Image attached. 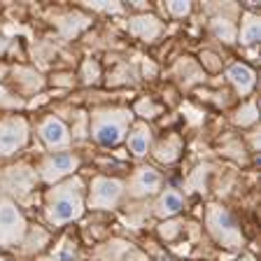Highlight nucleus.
<instances>
[{
	"instance_id": "f257e3e1",
	"label": "nucleus",
	"mask_w": 261,
	"mask_h": 261,
	"mask_svg": "<svg viewBox=\"0 0 261 261\" xmlns=\"http://www.w3.org/2000/svg\"><path fill=\"white\" fill-rule=\"evenodd\" d=\"M84 212V185L80 177H68L47 191V219L51 226L75 222Z\"/></svg>"
},
{
	"instance_id": "f03ea898",
	"label": "nucleus",
	"mask_w": 261,
	"mask_h": 261,
	"mask_svg": "<svg viewBox=\"0 0 261 261\" xmlns=\"http://www.w3.org/2000/svg\"><path fill=\"white\" fill-rule=\"evenodd\" d=\"M133 121V112L126 108H103L91 117V136L98 145L117 147L126 140Z\"/></svg>"
},
{
	"instance_id": "7ed1b4c3",
	"label": "nucleus",
	"mask_w": 261,
	"mask_h": 261,
	"mask_svg": "<svg viewBox=\"0 0 261 261\" xmlns=\"http://www.w3.org/2000/svg\"><path fill=\"white\" fill-rule=\"evenodd\" d=\"M205 224H207V231H210L212 238L217 240L219 245L228 247V250H240L245 245L243 231H240L238 222H236V217L224 205H217V203L207 205Z\"/></svg>"
},
{
	"instance_id": "20e7f679",
	"label": "nucleus",
	"mask_w": 261,
	"mask_h": 261,
	"mask_svg": "<svg viewBox=\"0 0 261 261\" xmlns=\"http://www.w3.org/2000/svg\"><path fill=\"white\" fill-rule=\"evenodd\" d=\"M26 236V219L12 198H0V247L19 245Z\"/></svg>"
},
{
	"instance_id": "39448f33",
	"label": "nucleus",
	"mask_w": 261,
	"mask_h": 261,
	"mask_svg": "<svg viewBox=\"0 0 261 261\" xmlns=\"http://www.w3.org/2000/svg\"><path fill=\"white\" fill-rule=\"evenodd\" d=\"M80 168V156L72 152H59V154H49L40 163V177L47 185H59L63 179H68L75 170Z\"/></svg>"
},
{
	"instance_id": "423d86ee",
	"label": "nucleus",
	"mask_w": 261,
	"mask_h": 261,
	"mask_svg": "<svg viewBox=\"0 0 261 261\" xmlns=\"http://www.w3.org/2000/svg\"><path fill=\"white\" fill-rule=\"evenodd\" d=\"M126 185L117 177H96L91 182V191H89V207L93 210H110L121 201Z\"/></svg>"
},
{
	"instance_id": "0eeeda50",
	"label": "nucleus",
	"mask_w": 261,
	"mask_h": 261,
	"mask_svg": "<svg viewBox=\"0 0 261 261\" xmlns=\"http://www.w3.org/2000/svg\"><path fill=\"white\" fill-rule=\"evenodd\" d=\"M28 142V121L23 117L0 119V156L19 152Z\"/></svg>"
},
{
	"instance_id": "6e6552de",
	"label": "nucleus",
	"mask_w": 261,
	"mask_h": 261,
	"mask_svg": "<svg viewBox=\"0 0 261 261\" xmlns=\"http://www.w3.org/2000/svg\"><path fill=\"white\" fill-rule=\"evenodd\" d=\"M163 185V177L149 166H140L136 173L130 175L128 185L124 191H128V196L133 198H147V196H154Z\"/></svg>"
},
{
	"instance_id": "1a4fd4ad",
	"label": "nucleus",
	"mask_w": 261,
	"mask_h": 261,
	"mask_svg": "<svg viewBox=\"0 0 261 261\" xmlns=\"http://www.w3.org/2000/svg\"><path fill=\"white\" fill-rule=\"evenodd\" d=\"M33 182H35V170L28 168V166H12V168H5V175L0 179V189L5 187V191L16 196H26L31 191Z\"/></svg>"
},
{
	"instance_id": "9d476101",
	"label": "nucleus",
	"mask_w": 261,
	"mask_h": 261,
	"mask_svg": "<svg viewBox=\"0 0 261 261\" xmlns=\"http://www.w3.org/2000/svg\"><path fill=\"white\" fill-rule=\"evenodd\" d=\"M40 138L49 149H68L70 147V130L59 117H47L40 124Z\"/></svg>"
},
{
	"instance_id": "9b49d317",
	"label": "nucleus",
	"mask_w": 261,
	"mask_h": 261,
	"mask_svg": "<svg viewBox=\"0 0 261 261\" xmlns=\"http://www.w3.org/2000/svg\"><path fill=\"white\" fill-rule=\"evenodd\" d=\"M128 31H130V35H136V38L145 40V42H152V40H156L161 35L163 26L154 14H138L130 19Z\"/></svg>"
},
{
	"instance_id": "f8f14e48",
	"label": "nucleus",
	"mask_w": 261,
	"mask_h": 261,
	"mask_svg": "<svg viewBox=\"0 0 261 261\" xmlns=\"http://www.w3.org/2000/svg\"><path fill=\"white\" fill-rule=\"evenodd\" d=\"M182 207H185V196L179 194L177 189H163L159 194L156 203H154V215L168 219V217H175Z\"/></svg>"
},
{
	"instance_id": "ddd939ff",
	"label": "nucleus",
	"mask_w": 261,
	"mask_h": 261,
	"mask_svg": "<svg viewBox=\"0 0 261 261\" xmlns=\"http://www.w3.org/2000/svg\"><path fill=\"white\" fill-rule=\"evenodd\" d=\"M226 77L231 80V84L236 87V91L240 93V96H247V93L254 89V70H252L250 65H245V63H233V65H228V70H226Z\"/></svg>"
},
{
	"instance_id": "4468645a",
	"label": "nucleus",
	"mask_w": 261,
	"mask_h": 261,
	"mask_svg": "<svg viewBox=\"0 0 261 261\" xmlns=\"http://www.w3.org/2000/svg\"><path fill=\"white\" fill-rule=\"evenodd\" d=\"M128 149L133 156H145L152 149V128L147 124H136L128 133Z\"/></svg>"
},
{
	"instance_id": "2eb2a0df",
	"label": "nucleus",
	"mask_w": 261,
	"mask_h": 261,
	"mask_svg": "<svg viewBox=\"0 0 261 261\" xmlns=\"http://www.w3.org/2000/svg\"><path fill=\"white\" fill-rule=\"evenodd\" d=\"M236 38L240 40V44H256L261 38V23L259 16L252 14V12H245L243 21H240V33H236Z\"/></svg>"
},
{
	"instance_id": "dca6fc26",
	"label": "nucleus",
	"mask_w": 261,
	"mask_h": 261,
	"mask_svg": "<svg viewBox=\"0 0 261 261\" xmlns=\"http://www.w3.org/2000/svg\"><path fill=\"white\" fill-rule=\"evenodd\" d=\"M179 152H182V140H179V136L173 133V136H168L163 142H159L154 156L163 163H173V161H177Z\"/></svg>"
},
{
	"instance_id": "f3484780",
	"label": "nucleus",
	"mask_w": 261,
	"mask_h": 261,
	"mask_svg": "<svg viewBox=\"0 0 261 261\" xmlns=\"http://www.w3.org/2000/svg\"><path fill=\"white\" fill-rule=\"evenodd\" d=\"M256 119H259V105H256V100H247L245 105H240V110L233 117V121L238 126H252Z\"/></svg>"
},
{
	"instance_id": "a211bd4d",
	"label": "nucleus",
	"mask_w": 261,
	"mask_h": 261,
	"mask_svg": "<svg viewBox=\"0 0 261 261\" xmlns=\"http://www.w3.org/2000/svg\"><path fill=\"white\" fill-rule=\"evenodd\" d=\"M212 33H215L217 38H222L224 42H233L236 40V26L228 21V19H224V16L212 19Z\"/></svg>"
},
{
	"instance_id": "6ab92c4d",
	"label": "nucleus",
	"mask_w": 261,
	"mask_h": 261,
	"mask_svg": "<svg viewBox=\"0 0 261 261\" xmlns=\"http://www.w3.org/2000/svg\"><path fill=\"white\" fill-rule=\"evenodd\" d=\"M166 10H168V14L175 16V19H185L191 12V3H187V0H170L168 5H166Z\"/></svg>"
},
{
	"instance_id": "aec40b11",
	"label": "nucleus",
	"mask_w": 261,
	"mask_h": 261,
	"mask_svg": "<svg viewBox=\"0 0 261 261\" xmlns=\"http://www.w3.org/2000/svg\"><path fill=\"white\" fill-rule=\"evenodd\" d=\"M136 112L140 114V117H145V119H152V117H156L159 114V108L149 100V98H142V100H138Z\"/></svg>"
},
{
	"instance_id": "412c9836",
	"label": "nucleus",
	"mask_w": 261,
	"mask_h": 261,
	"mask_svg": "<svg viewBox=\"0 0 261 261\" xmlns=\"http://www.w3.org/2000/svg\"><path fill=\"white\" fill-rule=\"evenodd\" d=\"M179 228H182V224L179 222H163L161 226H159V233H161L166 240H173L175 236L179 233Z\"/></svg>"
},
{
	"instance_id": "4be33fe9",
	"label": "nucleus",
	"mask_w": 261,
	"mask_h": 261,
	"mask_svg": "<svg viewBox=\"0 0 261 261\" xmlns=\"http://www.w3.org/2000/svg\"><path fill=\"white\" fill-rule=\"evenodd\" d=\"M82 75H84V82H87V84H93V82L98 80V63L96 61L89 59L87 63H84V68H82Z\"/></svg>"
},
{
	"instance_id": "5701e85b",
	"label": "nucleus",
	"mask_w": 261,
	"mask_h": 261,
	"mask_svg": "<svg viewBox=\"0 0 261 261\" xmlns=\"http://www.w3.org/2000/svg\"><path fill=\"white\" fill-rule=\"evenodd\" d=\"M87 7L98 10V12H121L119 3H103V0H98V3H87Z\"/></svg>"
},
{
	"instance_id": "b1692460",
	"label": "nucleus",
	"mask_w": 261,
	"mask_h": 261,
	"mask_svg": "<svg viewBox=\"0 0 261 261\" xmlns=\"http://www.w3.org/2000/svg\"><path fill=\"white\" fill-rule=\"evenodd\" d=\"M121 261H152V259H149L145 252H140V250H128Z\"/></svg>"
},
{
	"instance_id": "393cba45",
	"label": "nucleus",
	"mask_w": 261,
	"mask_h": 261,
	"mask_svg": "<svg viewBox=\"0 0 261 261\" xmlns=\"http://www.w3.org/2000/svg\"><path fill=\"white\" fill-rule=\"evenodd\" d=\"M240 261H256V259H254V256H252V254H245Z\"/></svg>"
}]
</instances>
